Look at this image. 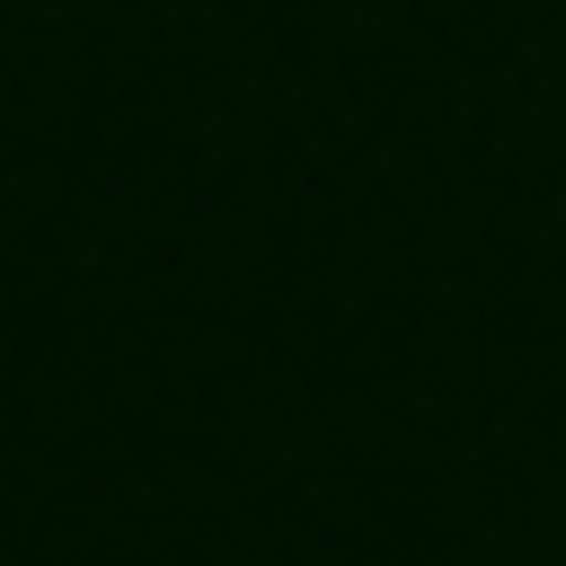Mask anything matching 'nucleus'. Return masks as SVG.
I'll list each match as a JSON object with an SVG mask.
<instances>
[]
</instances>
